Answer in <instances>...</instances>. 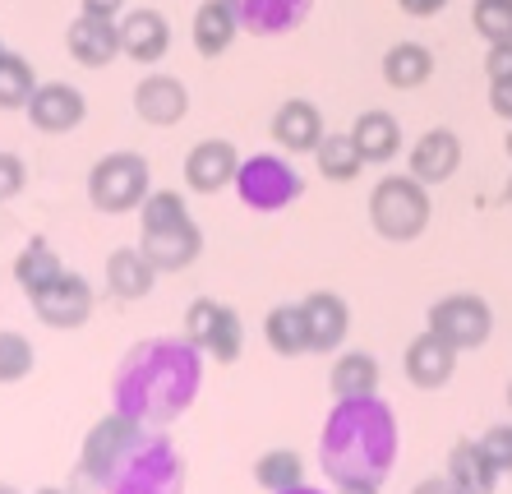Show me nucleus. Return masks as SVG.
<instances>
[{"mask_svg":"<svg viewBox=\"0 0 512 494\" xmlns=\"http://www.w3.org/2000/svg\"><path fill=\"white\" fill-rule=\"evenodd\" d=\"M337 494H379V481H342Z\"/></svg>","mask_w":512,"mask_h":494,"instance_id":"79ce46f5","label":"nucleus"},{"mask_svg":"<svg viewBox=\"0 0 512 494\" xmlns=\"http://www.w3.org/2000/svg\"><path fill=\"white\" fill-rule=\"evenodd\" d=\"M402 5V14H411V19H434V14L448 10V0H397Z\"/></svg>","mask_w":512,"mask_h":494,"instance_id":"58836bf2","label":"nucleus"},{"mask_svg":"<svg viewBox=\"0 0 512 494\" xmlns=\"http://www.w3.org/2000/svg\"><path fill=\"white\" fill-rule=\"evenodd\" d=\"M236 171H240V153L227 139H203L185 157V181L199 194H217V190H227V185H236Z\"/></svg>","mask_w":512,"mask_h":494,"instance_id":"4468645a","label":"nucleus"},{"mask_svg":"<svg viewBox=\"0 0 512 494\" xmlns=\"http://www.w3.org/2000/svg\"><path fill=\"white\" fill-rule=\"evenodd\" d=\"M37 79H33V65L14 51H0V107L14 111V107H28Z\"/></svg>","mask_w":512,"mask_h":494,"instance_id":"2f4dec72","label":"nucleus"},{"mask_svg":"<svg viewBox=\"0 0 512 494\" xmlns=\"http://www.w3.org/2000/svg\"><path fill=\"white\" fill-rule=\"evenodd\" d=\"M323 139V116L314 102H305V97H291V102H282L273 116V144L286 148V153H314Z\"/></svg>","mask_w":512,"mask_h":494,"instance_id":"412c9836","label":"nucleus"},{"mask_svg":"<svg viewBox=\"0 0 512 494\" xmlns=\"http://www.w3.org/2000/svg\"><path fill=\"white\" fill-rule=\"evenodd\" d=\"M240 28L254 37H282L310 19L314 0H231Z\"/></svg>","mask_w":512,"mask_h":494,"instance_id":"f3484780","label":"nucleus"},{"mask_svg":"<svg viewBox=\"0 0 512 494\" xmlns=\"http://www.w3.org/2000/svg\"><path fill=\"white\" fill-rule=\"evenodd\" d=\"M28 181V167H24V157H14V153H0V204L5 199H14V194L24 190Z\"/></svg>","mask_w":512,"mask_h":494,"instance_id":"c9c22d12","label":"nucleus"},{"mask_svg":"<svg viewBox=\"0 0 512 494\" xmlns=\"http://www.w3.org/2000/svg\"><path fill=\"white\" fill-rule=\"evenodd\" d=\"M508 204H512V181H508Z\"/></svg>","mask_w":512,"mask_h":494,"instance_id":"09e8293b","label":"nucleus"},{"mask_svg":"<svg viewBox=\"0 0 512 494\" xmlns=\"http://www.w3.org/2000/svg\"><path fill=\"white\" fill-rule=\"evenodd\" d=\"M314 162H319L328 181H356L360 167H365V157H360L351 134H323L319 148H314Z\"/></svg>","mask_w":512,"mask_h":494,"instance_id":"c756f323","label":"nucleus"},{"mask_svg":"<svg viewBox=\"0 0 512 494\" xmlns=\"http://www.w3.org/2000/svg\"><path fill=\"white\" fill-rule=\"evenodd\" d=\"M503 153H508V157H512V130H508V139H503Z\"/></svg>","mask_w":512,"mask_h":494,"instance_id":"c03bdc74","label":"nucleus"},{"mask_svg":"<svg viewBox=\"0 0 512 494\" xmlns=\"http://www.w3.org/2000/svg\"><path fill=\"white\" fill-rule=\"evenodd\" d=\"M203 351L190 338H148L130 347L111 379V402L134 425H171L190 411L203 384Z\"/></svg>","mask_w":512,"mask_h":494,"instance_id":"f257e3e1","label":"nucleus"},{"mask_svg":"<svg viewBox=\"0 0 512 494\" xmlns=\"http://www.w3.org/2000/svg\"><path fill=\"white\" fill-rule=\"evenodd\" d=\"M300 190H305V181L296 176V167H286L282 157H273V153L250 157V162H240V171H236L240 204L254 208V213H277V208H286L291 199H300Z\"/></svg>","mask_w":512,"mask_h":494,"instance_id":"6e6552de","label":"nucleus"},{"mask_svg":"<svg viewBox=\"0 0 512 494\" xmlns=\"http://www.w3.org/2000/svg\"><path fill=\"white\" fill-rule=\"evenodd\" d=\"M370 222L383 241H416L429 227V185L416 176H383L370 194Z\"/></svg>","mask_w":512,"mask_h":494,"instance_id":"39448f33","label":"nucleus"},{"mask_svg":"<svg viewBox=\"0 0 512 494\" xmlns=\"http://www.w3.org/2000/svg\"><path fill=\"white\" fill-rule=\"evenodd\" d=\"M263 338L277 356H305L310 351V333H305V310L300 305H273L268 319H263Z\"/></svg>","mask_w":512,"mask_h":494,"instance_id":"a878e982","label":"nucleus"},{"mask_svg":"<svg viewBox=\"0 0 512 494\" xmlns=\"http://www.w3.org/2000/svg\"><path fill=\"white\" fill-rule=\"evenodd\" d=\"M485 74H489V79H508V74H512V42H494V47H489Z\"/></svg>","mask_w":512,"mask_h":494,"instance_id":"4c0bfd02","label":"nucleus"},{"mask_svg":"<svg viewBox=\"0 0 512 494\" xmlns=\"http://www.w3.org/2000/svg\"><path fill=\"white\" fill-rule=\"evenodd\" d=\"M139 250L157 273H180L190 268L203 250V231L194 227L190 208L176 190H157L143 199L139 217Z\"/></svg>","mask_w":512,"mask_h":494,"instance_id":"7ed1b4c3","label":"nucleus"},{"mask_svg":"<svg viewBox=\"0 0 512 494\" xmlns=\"http://www.w3.org/2000/svg\"><path fill=\"white\" fill-rule=\"evenodd\" d=\"M489 111L512 125V74L508 79H489Z\"/></svg>","mask_w":512,"mask_h":494,"instance_id":"e433bc0d","label":"nucleus"},{"mask_svg":"<svg viewBox=\"0 0 512 494\" xmlns=\"http://www.w3.org/2000/svg\"><path fill=\"white\" fill-rule=\"evenodd\" d=\"M300 310H305V333H310V351H337L346 338V328H351V310H346V301L337 296V291H310L305 301H300Z\"/></svg>","mask_w":512,"mask_h":494,"instance_id":"aec40b11","label":"nucleus"},{"mask_svg":"<svg viewBox=\"0 0 512 494\" xmlns=\"http://www.w3.org/2000/svg\"><path fill=\"white\" fill-rule=\"evenodd\" d=\"M300 476H305V462H300V453H291V448H273V453H263V458L254 462V481L273 494L300 485Z\"/></svg>","mask_w":512,"mask_h":494,"instance_id":"7c9ffc66","label":"nucleus"},{"mask_svg":"<svg viewBox=\"0 0 512 494\" xmlns=\"http://www.w3.org/2000/svg\"><path fill=\"white\" fill-rule=\"evenodd\" d=\"M351 139H356L360 157L365 162H393L397 148H402V125H397L393 111H360L356 125H351Z\"/></svg>","mask_w":512,"mask_h":494,"instance_id":"5701e85b","label":"nucleus"},{"mask_svg":"<svg viewBox=\"0 0 512 494\" xmlns=\"http://www.w3.org/2000/svg\"><path fill=\"white\" fill-rule=\"evenodd\" d=\"M28 121H33V130L42 134H70L84 125L88 116V102L84 93L74 84H37L33 97H28Z\"/></svg>","mask_w":512,"mask_h":494,"instance_id":"f8f14e48","label":"nucleus"},{"mask_svg":"<svg viewBox=\"0 0 512 494\" xmlns=\"http://www.w3.org/2000/svg\"><path fill=\"white\" fill-rule=\"evenodd\" d=\"M471 24L485 37L489 47L494 42H512V0H476L471 5Z\"/></svg>","mask_w":512,"mask_h":494,"instance_id":"473e14b6","label":"nucleus"},{"mask_svg":"<svg viewBox=\"0 0 512 494\" xmlns=\"http://www.w3.org/2000/svg\"><path fill=\"white\" fill-rule=\"evenodd\" d=\"M143 434V425H134L130 416H107V421H97L93 434L84 439V453H79V467H74L70 485L74 494H107V481L111 471H116V462L125 458V448L134 444Z\"/></svg>","mask_w":512,"mask_h":494,"instance_id":"423d86ee","label":"nucleus"},{"mask_svg":"<svg viewBox=\"0 0 512 494\" xmlns=\"http://www.w3.org/2000/svg\"><path fill=\"white\" fill-rule=\"evenodd\" d=\"M107 494H185V462L162 434H139L116 462Z\"/></svg>","mask_w":512,"mask_h":494,"instance_id":"20e7f679","label":"nucleus"},{"mask_svg":"<svg viewBox=\"0 0 512 494\" xmlns=\"http://www.w3.org/2000/svg\"><path fill=\"white\" fill-rule=\"evenodd\" d=\"M411 494H466V490L453 481V476H429V481H420Z\"/></svg>","mask_w":512,"mask_h":494,"instance_id":"ea45409f","label":"nucleus"},{"mask_svg":"<svg viewBox=\"0 0 512 494\" xmlns=\"http://www.w3.org/2000/svg\"><path fill=\"white\" fill-rule=\"evenodd\" d=\"M65 47L79 65L88 70H102L120 56V24L116 19H97V14H79L70 28H65Z\"/></svg>","mask_w":512,"mask_h":494,"instance_id":"dca6fc26","label":"nucleus"},{"mask_svg":"<svg viewBox=\"0 0 512 494\" xmlns=\"http://www.w3.org/2000/svg\"><path fill=\"white\" fill-rule=\"evenodd\" d=\"M406 379L416 388H425V393H434V388H443L448 379H453L457 370V347L453 342H443L434 328H425L411 347H406Z\"/></svg>","mask_w":512,"mask_h":494,"instance_id":"2eb2a0df","label":"nucleus"},{"mask_svg":"<svg viewBox=\"0 0 512 494\" xmlns=\"http://www.w3.org/2000/svg\"><path fill=\"white\" fill-rule=\"evenodd\" d=\"M171 47V24L162 10H130L120 19V56L139 65H157Z\"/></svg>","mask_w":512,"mask_h":494,"instance_id":"a211bd4d","label":"nucleus"},{"mask_svg":"<svg viewBox=\"0 0 512 494\" xmlns=\"http://www.w3.org/2000/svg\"><path fill=\"white\" fill-rule=\"evenodd\" d=\"M333 393L337 398H365L379 393V361L370 351H346L342 361L333 365Z\"/></svg>","mask_w":512,"mask_h":494,"instance_id":"c85d7f7f","label":"nucleus"},{"mask_svg":"<svg viewBox=\"0 0 512 494\" xmlns=\"http://www.w3.org/2000/svg\"><path fill=\"white\" fill-rule=\"evenodd\" d=\"M0 494H19V490H14V485H0Z\"/></svg>","mask_w":512,"mask_h":494,"instance_id":"a18cd8bd","label":"nucleus"},{"mask_svg":"<svg viewBox=\"0 0 512 494\" xmlns=\"http://www.w3.org/2000/svg\"><path fill=\"white\" fill-rule=\"evenodd\" d=\"M462 167V139L453 130H425L411 148V176L420 185H443L453 181Z\"/></svg>","mask_w":512,"mask_h":494,"instance_id":"6ab92c4d","label":"nucleus"},{"mask_svg":"<svg viewBox=\"0 0 512 494\" xmlns=\"http://www.w3.org/2000/svg\"><path fill=\"white\" fill-rule=\"evenodd\" d=\"M429 74H434V51L420 47V42H397V47H388V56H383V79H388V88L411 93V88L429 84Z\"/></svg>","mask_w":512,"mask_h":494,"instance_id":"393cba45","label":"nucleus"},{"mask_svg":"<svg viewBox=\"0 0 512 494\" xmlns=\"http://www.w3.org/2000/svg\"><path fill=\"white\" fill-rule=\"evenodd\" d=\"M508 407H512V384H508Z\"/></svg>","mask_w":512,"mask_h":494,"instance_id":"de8ad7c7","label":"nucleus"},{"mask_svg":"<svg viewBox=\"0 0 512 494\" xmlns=\"http://www.w3.org/2000/svg\"><path fill=\"white\" fill-rule=\"evenodd\" d=\"M480 448H485V458L499 471H512V425H489Z\"/></svg>","mask_w":512,"mask_h":494,"instance_id":"f704fd0d","label":"nucleus"},{"mask_svg":"<svg viewBox=\"0 0 512 494\" xmlns=\"http://www.w3.org/2000/svg\"><path fill=\"white\" fill-rule=\"evenodd\" d=\"M185 333L190 342L203 351V356H213V361H236L240 347H245V328H240V314L222 301H194L190 314H185Z\"/></svg>","mask_w":512,"mask_h":494,"instance_id":"9d476101","label":"nucleus"},{"mask_svg":"<svg viewBox=\"0 0 512 494\" xmlns=\"http://www.w3.org/2000/svg\"><path fill=\"white\" fill-rule=\"evenodd\" d=\"M429 328L443 342H453L457 351H476L494 333V310L476 291H457V296H443V301L429 305Z\"/></svg>","mask_w":512,"mask_h":494,"instance_id":"1a4fd4ad","label":"nucleus"},{"mask_svg":"<svg viewBox=\"0 0 512 494\" xmlns=\"http://www.w3.org/2000/svg\"><path fill=\"white\" fill-rule=\"evenodd\" d=\"M185 111H190V93H185L180 79H171V74L139 79V88H134V116L139 121L157 125V130H171V125L185 121Z\"/></svg>","mask_w":512,"mask_h":494,"instance_id":"ddd939ff","label":"nucleus"},{"mask_svg":"<svg viewBox=\"0 0 512 494\" xmlns=\"http://www.w3.org/2000/svg\"><path fill=\"white\" fill-rule=\"evenodd\" d=\"M153 278H157V268L143 259V250H116L107 259V282H111V291H116L120 301H139V296H148V291H153Z\"/></svg>","mask_w":512,"mask_h":494,"instance_id":"bb28decb","label":"nucleus"},{"mask_svg":"<svg viewBox=\"0 0 512 494\" xmlns=\"http://www.w3.org/2000/svg\"><path fill=\"white\" fill-rule=\"evenodd\" d=\"M125 10V0H84V14H97V19H116Z\"/></svg>","mask_w":512,"mask_h":494,"instance_id":"a19ab883","label":"nucleus"},{"mask_svg":"<svg viewBox=\"0 0 512 494\" xmlns=\"http://www.w3.org/2000/svg\"><path fill=\"white\" fill-rule=\"evenodd\" d=\"M448 476H453L466 494H494L503 471L485 458V448H480L476 439H462V444L453 448V458H448Z\"/></svg>","mask_w":512,"mask_h":494,"instance_id":"b1692460","label":"nucleus"},{"mask_svg":"<svg viewBox=\"0 0 512 494\" xmlns=\"http://www.w3.org/2000/svg\"><path fill=\"white\" fill-rule=\"evenodd\" d=\"M236 33H240V19L231 10V0H203L194 10V47H199L203 61H217L236 42Z\"/></svg>","mask_w":512,"mask_h":494,"instance_id":"4be33fe9","label":"nucleus"},{"mask_svg":"<svg viewBox=\"0 0 512 494\" xmlns=\"http://www.w3.org/2000/svg\"><path fill=\"white\" fill-rule=\"evenodd\" d=\"M33 342L24 333H0V384H19L33 370Z\"/></svg>","mask_w":512,"mask_h":494,"instance_id":"72a5a7b5","label":"nucleus"},{"mask_svg":"<svg viewBox=\"0 0 512 494\" xmlns=\"http://www.w3.org/2000/svg\"><path fill=\"white\" fill-rule=\"evenodd\" d=\"M323 471L333 476V485L342 481H379L393 471L397 462V416L388 411V402H379L374 393L365 398H337V407L328 411L319 439Z\"/></svg>","mask_w":512,"mask_h":494,"instance_id":"f03ea898","label":"nucleus"},{"mask_svg":"<svg viewBox=\"0 0 512 494\" xmlns=\"http://www.w3.org/2000/svg\"><path fill=\"white\" fill-rule=\"evenodd\" d=\"M282 494H319V490H305V485H291V490H282Z\"/></svg>","mask_w":512,"mask_h":494,"instance_id":"37998d69","label":"nucleus"},{"mask_svg":"<svg viewBox=\"0 0 512 494\" xmlns=\"http://www.w3.org/2000/svg\"><path fill=\"white\" fill-rule=\"evenodd\" d=\"M60 273H65V268H60V254L51 250V241H42V236H33V241L19 250V259H14V278H19V287H24L28 296L51 287Z\"/></svg>","mask_w":512,"mask_h":494,"instance_id":"cd10ccee","label":"nucleus"},{"mask_svg":"<svg viewBox=\"0 0 512 494\" xmlns=\"http://www.w3.org/2000/svg\"><path fill=\"white\" fill-rule=\"evenodd\" d=\"M37 310V319L51 328H79L88 324V314H93V287H88V278H79V273H60L51 287H42L37 296H28Z\"/></svg>","mask_w":512,"mask_h":494,"instance_id":"9b49d317","label":"nucleus"},{"mask_svg":"<svg viewBox=\"0 0 512 494\" xmlns=\"http://www.w3.org/2000/svg\"><path fill=\"white\" fill-rule=\"evenodd\" d=\"M148 185H153V171L139 153H107L88 171V199L97 213H130L153 194Z\"/></svg>","mask_w":512,"mask_h":494,"instance_id":"0eeeda50","label":"nucleus"},{"mask_svg":"<svg viewBox=\"0 0 512 494\" xmlns=\"http://www.w3.org/2000/svg\"><path fill=\"white\" fill-rule=\"evenodd\" d=\"M37 494H65V490H37Z\"/></svg>","mask_w":512,"mask_h":494,"instance_id":"49530a36","label":"nucleus"}]
</instances>
